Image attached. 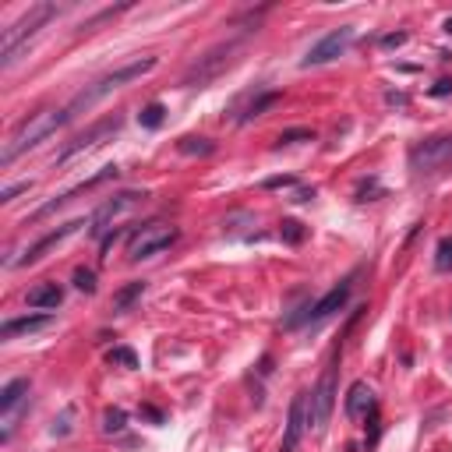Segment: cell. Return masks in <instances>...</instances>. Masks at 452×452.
Wrapping results in <instances>:
<instances>
[{"instance_id": "obj_3", "label": "cell", "mask_w": 452, "mask_h": 452, "mask_svg": "<svg viewBox=\"0 0 452 452\" xmlns=\"http://www.w3.org/2000/svg\"><path fill=\"white\" fill-rule=\"evenodd\" d=\"M57 11H60L57 4H36V8H28L18 21H11L4 28V36H0V68H11L18 60V53H21V46L32 39L50 18H57Z\"/></svg>"}, {"instance_id": "obj_18", "label": "cell", "mask_w": 452, "mask_h": 452, "mask_svg": "<svg viewBox=\"0 0 452 452\" xmlns=\"http://www.w3.org/2000/svg\"><path fill=\"white\" fill-rule=\"evenodd\" d=\"M28 389H32V382H28V378L8 382L4 389H0V413H11V410L25 406L28 403Z\"/></svg>"}, {"instance_id": "obj_6", "label": "cell", "mask_w": 452, "mask_h": 452, "mask_svg": "<svg viewBox=\"0 0 452 452\" xmlns=\"http://www.w3.org/2000/svg\"><path fill=\"white\" fill-rule=\"evenodd\" d=\"M177 237H180V230L173 223H163V219H153V223L138 226L131 233V240H128V262H145V258L166 251L170 244H177Z\"/></svg>"}, {"instance_id": "obj_32", "label": "cell", "mask_w": 452, "mask_h": 452, "mask_svg": "<svg viewBox=\"0 0 452 452\" xmlns=\"http://www.w3.org/2000/svg\"><path fill=\"white\" fill-rule=\"evenodd\" d=\"M406 39H410L406 32H389V36H382V39H378V46H382V50H396V46H403Z\"/></svg>"}, {"instance_id": "obj_35", "label": "cell", "mask_w": 452, "mask_h": 452, "mask_svg": "<svg viewBox=\"0 0 452 452\" xmlns=\"http://www.w3.org/2000/svg\"><path fill=\"white\" fill-rule=\"evenodd\" d=\"M311 198H315V188H311V191H308V188H300L293 202H311Z\"/></svg>"}, {"instance_id": "obj_15", "label": "cell", "mask_w": 452, "mask_h": 452, "mask_svg": "<svg viewBox=\"0 0 452 452\" xmlns=\"http://www.w3.org/2000/svg\"><path fill=\"white\" fill-rule=\"evenodd\" d=\"M53 318L50 315H25V318H8L0 325V340H14V336H25V333H39L46 328Z\"/></svg>"}, {"instance_id": "obj_9", "label": "cell", "mask_w": 452, "mask_h": 452, "mask_svg": "<svg viewBox=\"0 0 452 452\" xmlns=\"http://www.w3.org/2000/svg\"><path fill=\"white\" fill-rule=\"evenodd\" d=\"M148 195L145 191H120V195H113V198H106L99 208H96V213H92V223H88V233H92V237H106L110 230H117L113 223L120 219V216H128L131 213V208H138L141 202H145Z\"/></svg>"}, {"instance_id": "obj_16", "label": "cell", "mask_w": 452, "mask_h": 452, "mask_svg": "<svg viewBox=\"0 0 452 452\" xmlns=\"http://www.w3.org/2000/svg\"><path fill=\"white\" fill-rule=\"evenodd\" d=\"M375 406V393H371V385L368 382H353L350 385V393H346V417L360 420L368 410Z\"/></svg>"}, {"instance_id": "obj_11", "label": "cell", "mask_w": 452, "mask_h": 452, "mask_svg": "<svg viewBox=\"0 0 452 452\" xmlns=\"http://www.w3.org/2000/svg\"><path fill=\"white\" fill-rule=\"evenodd\" d=\"M88 223H92V219H71V223H64V226H57V230H50V233H46V237H39V240H36V244H32V248H28V251H25V255H21V258H18L14 265H36V262H39V258L46 255V251H53V248H60V244H64V240H68V237H75V233H78L81 226H88Z\"/></svg>"}, {"instance_id": "obj_24", "label": "cell", "mask_w": 452, "mask_h": 452, "mask_svg": "<svg viewBox=\"0 0 452 452\" xmlns=\"http://www.w3.org/2000/svg\"><path fill=\"white\" fill-rule=\"evenodd\" d=\"M279 237L286 240V244H304L308 226H304V223H297V219H283V226H279Z\"/></svg>"}, {"instance_id": "obj_25", "label": "cell", "mask_w": 452, "mask_h": 452, "mask_svg": "<svg viewBox=\"0 0 452 452\" xmlns=\"http://www.w3.org/2000/svg\"><path fill=\"white\" fill-rule=\"evenodd\" d=\"M435 268H438V273H452V237H442V240H438Z\"/></svg>"}, {"instance_id": "obj_2", "label": "cell", "mask_w": 452, "mask_h": 452, "mask_svg": "<svg viewBox=\"0 0 452 452\" xmlns=\"http://www.w3.org/2000/svg\"><path fill=\"white\" fill-rule=\"evenodd\" d=\"M68 110L64 106H46V110H39V113H28V120H21V124L11 131V138L4 141V153H0V166H11L21 153H28V148H36L39 141H46L53 131H60L68 124Z\"/></svg>"}, {"instance_id": "obj_14", "label": "cell", "mask_w": 452, "mask_h": 452, "mask_svg": "<svg viewBox=\"0 0 452 452\" xmlns=\"http://www.w3.org/2000/svg\"><path fill=\"white\" fill-rule=\"evenodd\" d=\"M350 293H353V276L343 279L340 286H333L322 300H315V304H311V315H308V325H318V322H325V318H333L336 311H343L346 300H350Z\"/></svg>"}, {"instance_id": "obj_36", "label": "cell", "mask_w": 452, "mask_h": 452, "mask_svg": "<svg viewBox=\"0 0 452 452\" xmlns=\"http://www.w3.org/2000/svg\"><path fill=\"white\" fill-rule=\"evenodd\" d=\"M445 32L452 36V18H445Z\"/></svg>"}, {"instance_id": "obj_8", "label": "cell", "mask_w": 452, "mask_h": 452, "mask_svg": "<svg viewBox=\"0 0 452 452\" xmlns=\"http://www.w3.org/2000/svg\"><path fill=\"white\" fill-rule=\"evenodd\" d=\"M120 128H124V117H120V113L96 120V124L88 128V131H81L75 141H68V145H64V153H60L53 163H57V166H68L71 159H78V156H85V153H92V148H99V145H103L106 138H113Z\"/></svg>"}, {"instance_id": "obj_26", "label": "cell", "mask_w": 452, "mask_h": 452, "mask_svg": "<svg viewBox=\"0 0 452 452\" xmlns=\"http://www.w3.org/2000/svg\"><path fill=\"white\" fill-rule=\"evenodd\" d=\"M106 360H110V364H124V368H138V357H135V350H128V346H113Z\"/></svg>"}, {"instance_id": "obj_27", "label": "cell", "mask_w": 452, "mask_h": 452, "mask_svg": "<svg viewBox=\"0 0 452 452\" xmlns=\"http://www.w3.org/2000/svg\"><path fill=\"white\" fill-rule=\"evenodd\" d=\"M75 286L81 293H96V273L92 268H75Z\"/></svg>"}, {"instance_id": "obj_33", "label": "cell", "mask_w": 452, "mask_h": 452, "mask_svg": "<svg viewBox=\"0 0 452 452\" xmlns=\"http://www.w3.org/2000/svg\"><path fill=\"white\" fill-rule=\"evenodd\" d=\"M141 417H148L153 424H163V410H156V406H141Z\"/></svg>"}, {"instance_id": "obj_21", "label": "cell", "mask_w": 452, "mask_h": 452, "mask_svg": "<svg viewBox=\"0 0 452 452\" xmlns=\"http://www.w3.org/2000/svg\"><path fill=\"white\" fill-rule=\"evenodd\" d=\"M276 103H279V92H262L258 99H251V103H248V110H244V113H240V124H248V120L262 117L268 106H276Z\"/></svg>"}, {"instance_id": "obj_10", "label": "cell", "mask_w": 452, "mask_h": 452, "mask_svg": "<svg viewBox=\"0 0 452 452\" xmlns=\"http://www.w3.org/2000/svg\"><path fill=\"white\" fill-rule=\"evenodd\" d=\"M350 43H353V28H350V25H343V28H333V32H328L325 39H318V43L308 50V57L300 60V64H304V68H322V64H328V60L343 57Z\"/></svg>"}, {"instance_id": "obj_28", "label": "cell", "mask_w": 452, "mask_h": 452, "mask_svg": "<svg viewBox=\"0 0 452 452\" xmlns=\"http://www.w3.org/2000/svg\"><path fill=\"white\" fill-rule=\"evenodd\" d=\"M293 141H315V131L311 128H290L279 135V145H293Z\"/></svg>"}, {"instance_id": "obj_7", "label": "cell", "mask_w": 452, "mask_h": 452, "mask_svg": "<svg viewBox=\"0 0 452 452\" xmlns=\"http://www.w3.org/2000/svg\"><path fill=\"white\" fill-rule=\"evenodd\" d=\"M410 173L413 177H431L452 166V135H438V138H424L410 148Z\"/></svg>"}, {"instance_id": "obj_17", "label": "cell", "mask_w": 452, "mask_h": 452, "mask_svg": "<svg viewBox=\"0 0 452 452\" xmlns=\"http://www.w3.org/2000/svg\"><path fill=\"white\" fill-rule=\"evenodd\" d=\"M25 304L28 308H39V311L43 308H60V304H64V290L46 279V283H39V286H32V290L25 293Z\"/></svg>"}, {"instance_id": "obj_13", "label": "cell", "mask_w": 452, "mask_h": 452, "mask_svg": "<svg viewBox=\"0 0 452 452\" xmlns=\"http://www.w3.org/2000/svg\"><path fill=\"white\" fill-rule=\"evenodd\" d=\"M304 431H308V393H297L290 403V413H286V431H283L279 452H297Z\"/></svg>"}, {"instance_id": "obj_1", "label": "cell", "mask_w": 452, "mask_h": 452, "mask_svg": "<svg viewBox=\"0 0 452 452\" xmlns=\"http://www.w3.org/2000/svg\"><path fill=\"white\" fill-rule=\"evenodd\" d=\"M156 64H159V57H153V53H145V57H135V60H128V64H120V68H113L110 75H103V78H96L92 85H85L81 92L64 106L68 110V117L75 120L78 113H88L96 103H103L110 92H117V88H124L128 81H138V78H145L148 71H156Z\"/></svg>"}, {"instance_id": "obj_29", "label": "cell", "mask_w": 452, "mask_h": 452, "mask_svg": "<svg viewBox=\"0 0 452 452\" xmlns=\"http://www.w3.org/2000/svg\"><path fill=\"white\" fill-rule=\"evenodd\" d=\"M25 191H32V180H18V184H8L4 191H0V202L8 205V202H14V198L25 195Z\"/></svg>"}, {"instance_id": "obj_19", "label": "cell", "mask_w": 452, "mask_h": 452, "mask_svg": "<svg viewBox=\"0 0 452 452\" xmlns=\"http://www.w3.org/2000/svg\"><path fill=\"white\" fill-rule=\"evenodd\" d=\"M145 286H148L145 279H131L128 286H120V290L113 293V300H110V311H113V315H124V311H131V304H135V300L145 293Z\"/></svg>"}, {"instance_id": "obj_34", "label": "cell", "mask_w": 452, "mask_h": 452, "mask_svg": "<svg viewBox=\"0 0 452 452\" xmlns=\"http://www.w3.org/2000/svg\"><path fill=\"white\" fill-rule=\"evenodd\" d=\"M449 92H452V81H449V78H442V81L431 88V96H449Z\"/></svg>"}, {"instance_id": "obj_5", "label": "cell", "mask_w": 452, "mask_h": 452, "mask_svg": "<svg viewBox=\"0 0 452 452\" xmlns=\"http://www.w3.org/2000/svg\"><path fill=\"white\" fill-rule=\"evenodd\" d=\"M336 371H340V350L333 353V364L325 368L322 382L311 389V396H308V428L315 435H322L328 428V417H333V406H336Z\"/></svg>"}, {"instance_id": "obj_30", "label": "cell", "mask_w": 452, "mask_h": 452, "mask_svg": "<svg viewBox=\"0 0 452 452\" xmlns=\"http://www.w3.org/2000/svg\"><path fill=\"white\" fill-rule=\"evenodd\" d=\"M262 188H265V191H279V188H297V177H290V173H283V177H265V180H262Z\"/></svg>"}, {"instance_id": "obj_4", "label": "cell", "mask_w": 452, "mask_h": 452, "mask_svg": "<svg viewBox=\"0 0 452 452\" xmlns=\"http://www.w3.org/2000/svg\"><path fill=\"white\" fill-rule=\"evenodd\" d=\"M240 46H244V39H226V43H216L213 50H205L195 64L184 71V78H180V85L184 88H205L213 78H219L233 60L240 53Z\"/></svg>"}, {"instance_id": "obj_22", "label": "cell", "mask_w": 452, "mask_h": 452, "mask_svg": "<svg viewBox=\"0 0 452 452\" xmlns=\"http://www.w3.org/2000/svg\"><path fill=\"white\" fill-rule=\"evenodd\" d=\"M138 120H141V128L156 131V128L163 124V120H166V106H163V103H148V106H141Z\"/></svg>"}, {"instance_id": "obj_12", "label": "cell", "mask_w": 452, "mask_h": 452, "mask_svg": "<svg viewBox=\"0 0 452 452\" xmlns=\"http://www.w3.org/2000/svg\"><path fill=\"white\" fill-rule=\"evenodd\" d=\"M117 173H120L117 166H103V170H99L96 177H88V180H81V184H75L71 191H64V195H60V198H53V202H46V205H39V208H36V213H32V216H28L25 223H36V219H43V216H50V213H57V208H60V205H68L71 198H78V195H85V191H92V188H99V184H106V180H113Z\"/></svg>"}, {"instance_id": "obj_23", "label": "cell", "mask_w": 452, "mask_h": 452, "mask_svg": "<svg viewBox=\"0 0 452 452\" xmlns=\"http://www.w3.org/2000/svg\"><path fill=\"white\" fill-rule=\"evenodd\" d=\"M124 428H128V413L120 410V406H113V410L103 413V431H106V435H120Z\"/></svg>"}, {"instance_id": "obj_31", "label": "cell", "mask_w": 452, "mask_h": 452, "mask_svg": "<svg viewBox=\"0 0 452 452\" xmlns=\"http://www.w3.org/2000/svg\"><path fill=\"white\" fill-rule=\"evenodd\" d=\"M71 420H75V406H64V413H60V420H53V435L64 438L71 431Z\"/></svg>"}, {"instance_id": "obj_20", "label": "cell", "mask_w": 452, "mask_h": 452, "mask_svg": "<svg viewBox=\"0 0 452 452\" xmlns=\"http://www.w3.org/2000/svg\"><path fill=\"white\" fill-rule=\"evenodd\" d=\"M177 148H180L184 156H213V153H216V141L188 135V138H180V141H177Z\"/></svg>"}]
</instances>
